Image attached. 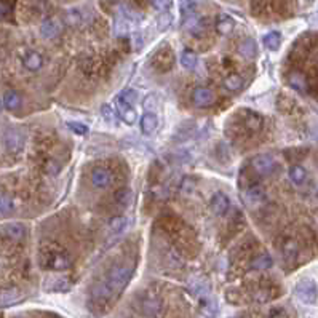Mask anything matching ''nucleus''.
<instances>
[{
    "instance_id": "nucleus-12",
    "label": "nucleus",
    "mask_w": 318,
    "mask_h": 318,
    "mask_svg": "<svg viewBox=\"0 0 318 318\" xmlns=\"http://www.w3.org/2000/svg\"><path fill=\"white\" fill-rule=\"evenodd\" d=\"M117 107H118V112L123 118V122L128 123V125H133V123H136V110H135V106H130V104H125L123 101L117 99Z\"/></svg>"
},
{
    "instance_id": "nucleus-32",
    "label": "nucleus",
    "mask_w": 318,
    "mask_h": 318,
    "mask_svg": "<svg viewBox=\"0 0 318 318\" xmlns=\"http://www.w3.org/2000/svg\"><path fill=\"white\" fill-rule=\"evenodd\" d=\"M150 4L158 12H168L173 5V0H150Z\"/></svg>"
},
{
    "instance_id": "nucleus-27",
    "label": "nucleus",
    "mask_w": 318,
    "mask_h": 318,
    "mask_svg": "<svg viewBox=\"0 0 318 318\" xmlns=\"http://www.w3.org/2000/svg\"><path fill=\"white\" fill-rule=\"evenodd\" d=\"M142 107H144V110L153 114V112L158 109V98L155 95H147L144 101H142Z\"/></svg>"
},
{
    "instance_id": "nucleus-19",
    "label": "nucleus",
    "mask_w": 318,
    "mask_h": 318,
    "mask_svg": "<svg viewBox=\"0 0 318 318\" xmlns=\"http://www.w3.org/2000/svg\"><path fill=\"white\" fill-rule=\"evenodd\" d=\"M288 176L291 179L293 184H296V186H301V184H304L305 178H307V173L302 167L299 165H293L290 170H288Z\"/></svg>"
},
{
    "instance_id": "nucleus-33",
    "label": "nucleus",
    "mask_w": 318,
    "mask_h": 318,
    "mask_svg": "<svg viewBox=\"0 0 318 318\" xmlns=\"http://www.w3.org/2000/svg\"><path fill=\"white\" fill-rule=\"evenodd\" d=\"M13 210V200L10 198L7 193H0V211H12Z\"/></svg>"
},
{
    "instance_id": "nucleus-9",
    "label": "nucleus",
    "mask_w": 318,
    "mask_h": 318,
    "mask_svg": "<svg viewBox=\"0 0 318 318\" xmlns=\"http://www.w3.org/2000/svg\"><path fill=\"white\" fill-rule=\"evenodd\" d=\"M61 30V24L58 19H45V21L42 23V26H40V35H42L44 38H55Z\"/></svg>"
},
{
    "instance_id": "nucleus-38",
    "label": "nucleus",
    "mask_w": 318,
    "mask_h": 318,
    "mask_svg": "<svg viewBox=\"0 0 318 318\" xmlns=\"http://www.w3.org/2000/svg\"><path fill=\"white\" fill-rule=\"evenodd\" d=\"M8 13H10V8H8L5 4H2V2H0V19L7 18V16H8Z\"/></svg>"
},
{
    "instance_id": "nucleus-10",
    "label": "nucleus",
    "mask_w": 318,
    "mask_h": 318,
    "mask_svg": "<svg viewBox=\"0 0 318 318\" xmlns=\"http://www.w3.org/2000/svg\"><path fill=\"white\" fill-rule=\"evenodd\" d=\"M48 267L51 270H66L70 267V259L66 253H55L53 258L48 261Z\"/></svg>"
},
{
    "instance_id": "nucleus-29",
    "label": "nucleus",
    "mask_w": 318,
    "mask_h": 318,
    "mask_svg": "<svg viewBox=\"0 0 318 318\" xmlns=\"http://www.w3.org/2000/svg\"><path fill=\"white\" fill-rule=\"evenodd\" d=\"M18 299H19V291H16V290H8V291L0 294V302L2 304H12Z\"/></svg>"
},
{
    "instance_id": "nucleus-6",
    "label": "nucleus",
    "mask_w": 318,
    "mask_h": 318,
    "mask_svg": "<svg viewBox=\"0 0 318 318\" xmlns=\"http://www.w3.org/2000/svg\"><path fill=\"white\" fill-rule=\"evenodd\" d=\"M5 146L8 150L18 152L24 146V136L19 130H8L5 135Z\"/></svg>"
},
{
    "instance_id": "nucleus-11",
    "label": "nucleus",
    "mask_w": 318,
    "mask_h": 318,
    "mask_svg": "<svg viewBox=\"0 0 318 318\" xmlns=\"http://www.w3.org/2000/svg\"><path fill=\"white\" fill-rule=\"evenodd\" d=\"M157 127H158V118L155 114L146 112V114L141 117V131L144 133V135H152V133L157 130Z\"/></svg>"
},
{
    "instance_id": "nucleus-34",
    "label": "nucleus",
    "mask_w": 318,
    "mask_h": 318,
    "mask_svg": "<svg viewBox=\"0 0 318 318\" xmlns=\"http://www.w3.org/2000/svg\"><path fill=\"white\" fill-rule=\"evenodd\" d=\"M261 123H262V120L258 114H253L251 112V114H248V117H246V125H248L251 130H259Z\"/></svg>"
},
{
    "instance_id": "nucleus-14",
    "label": "nucleus",
    "mask_w": 318,
    "mask_h": 318,
    "mask_svg": "<svg viewBox=\"0 0 318 318\" xmlns=\"http://www.w3.org/2000/svg\"><path fill=\"white\" fill-rule=\"evenodd\" d=\"M2 104H4V107L8 109V110H16V109H19V106H21V96H19L18 91H15V90H8L7 93L4 95Z\"/></svg>"
},
{
    "instance_id": "nucleus-31",
    "label": "nucleus",
    "mask_w": 318,
    "mask_h": 318,
    "mask_svg": "<svg viewBox=\"0 0 318 318\" xmlns=\"http://www.w3.org/2000/svg\"><path fill=\"white\" fill-rule=\"evenodd\" d=\"M171 15L168 12H162V15L158 16V21H157V26L160 30H167L170 26H171Z\"/></svg>"
},
{
    "instance_id": "nucleus-7",
    "label": "nucleus",
    "mask_w": 318,
    "mask_h": 318,
    "mask_svg": "<svg viewBox=\"0 0 318 318\" xmlns=\"http://www.w3.org/2000/svg\"><path fill=\"white\" fill-rule=\"evenodd\" d=\"M265 198V192L261 186H251L243 192V200L246 205L254 207V205H259Z\"/></svg>"
},
{
    "instance_id": "nucleus-22",
    "label": "nucleus",
    "mask_w": 318,
    "mask_h": 318,
    "mask_svg": "<svg viewBox=\"0 0 318 318\" xmlns=\"http://www.w3.org/2000/svg\"><path fill=\"white\" fill-rule=\"evenodd\" d=\"M181 64L184 69H193L197 66V55L190 50H184L181 53Z\"/></svg>"
},
{
    "instance_id": "nucleus-41",
    "label": "nucleus",
    "mask_w": 318,
    "mask_h": 318,
    "mask_svg": "<svg viewBox=\"0 0 318 318\" xmlns=\"http://www.w3.org/2000/svg\"><path fill=\"white\" fill-rule=\"evenodd\" d=\"M316 197H318V192H316Z\"/></svg>"
},
{
    "instance_id": "nucleus-15",
    "label": "nucleus",
    "mask_w": 318,
    "mask_h": 318,
    "mask_svg": "<svg viewBox=\"0 0 318 318\" xmlns=\"http://www.w3.org/2000/svg\"><path fill=\"white\" fill-rule=\"evenodd\" d=\"M23 64L27 70H38L44 64V58L35 51H29V53L23 58Z\"/></svg>"
},
{
    "instance_id": "nucleus-5",
    "label": "nucleus",
    "mask_w": 318,
    "mask_h": 318,
    "mask_svg": "<svg viewBox=\"0 0 318 318\" xmlns=\"http://www.w3.org/2000/svg\"><path fill=\"white\" fill-rule=\"evenodd\" d=\"M192 101L197 107H208L214 102V93L208 88H195L192 93Z\"/></svg>"
},
{
    "instance_id": "nucleus-18",
    "label": "nucleus",
    "mask_w": 318,
    "mask_h": 318,
    "mask_svg": "<svg viewBox=\"0 0 318 318\" xmlns=\"http://www.w3.org/2000/svg\"><path fill=\"white\" fill-rule=\"evenodd\" d=\"M5 233L12 240H21V238L26 237V227H24L23 224L13 222V224H8L7 227H5Z\"/></svg>"
},
{
    "instance_id": "nucleus-26",
    "label": "nucleus",
    "mask_w": 318,
    "mask_h": 318,
    "mask_svg": "<svg viewBox=\"0 0 318 318\" xmlns=\"http://www.w3.org/2000/svg\"><path fill=\"white\" fill-rule=\"evenodd\" d=\"M120 101H123L125 104H130V106H135L136 104V101H138V93L135 90H125V91H122V93L118 95Z\"/></svg>"
},
{
    "instance_id": "nucleus-13",
    "label": "nucleus",
    "mask_w": 318,
    "mask_h": 318,
    "mask_svg": "<svg viewBox=\"0 0 318 318\" xmlns=\"http://www.w3.org/2000/svg\"><path fill=\"white\" fill-rule=\"evenodd\" d=\"M235 27V21H233V18L229 16V15H219L218 16V21H216V30L221 34V35H227L230 34L232 30Z\"/></svg>"
},
{
    "instance_id": "nucleus-1",
    "label": "nucleus",
    "mask_w": 318,
    "mask_h": 318,
    "mask_svg": "<svg viewBox=\"0 0 318 318\" xmlns=\"http://www.w3.org/2000/svg\"><path fill=\"white\" fill-rule=\"evenodd\" d=\"M133 265H115L112 267L107 279L99 283L95 291H93V297L98 301H109L114 296H117L125 286L128 285V282L133 276Z\"/></svg>"
},
{
    "instance_id": "nucleus-20",
    "label": "nucleus",
    "mask_w": 318,
    "mask_h": 318,
    "mask_svg": "<svg viewBox=\"0 0 318 318\" xmlns=\"http://www.w3.org/2000/svg\"><path fill=\"white\" fill-rule=\"evenodd\" d=\"M272 258L269 254H259L258 258H254L253 262H251V267L256 269V270H265V269H270L272 267Z\"/></svg>"
},
{
    "instance_id": "nucleus-40",
    "label": "nucleus",
    "mask_w": 318,
    "mask_h": 318,
    "mask_svg": "<svg viewBox=\"0 0 318 318\" xmlns=\"http://www.w3.org/2000/svg\"><path fill=\"white\" fill-rule=\"evenodd\" d=\"M307 2H312V0H307Z\"/></svg>"
},
{
    "instance_id": "nucleus-36",
    "label": "nucleus",
    "mask_w": 318,
    "mask_h": 318,
    "mask_svg": "<svg viewBox=\"0 0 318 318\" xmlns=\"http://www.w3.org/2000/svg\"><path fill=\"white\" fill-rule=\"evenodd\" d=\"M67 21L70 24H78L82 21V15L78 10H70V12L67 13Z\"/></svg>"
},
{
    "instance_id": "nucleus-2",
    "label": "nucleus",
    "mask_w": 318,
    "mask_h": 318,
    "mask_svg": "<svg viewBox=\"0 0 318 318\" xmlns=\"http://www.w3.org/2000/svg\"><path fill=\"white\" fill-rule=\"evenodd\" d=\"M294 294L296 297L304 304H315L318 299V288L316 283L310 279H304L301 282H297L294 286Z\"/></svg>"
},
{
    "instance_id": "nucleus-25",
    "label": "nucleus",
    "mask_w": 318,
    "mask_h": 318,
    "mask_svg": "<svg viewBox=\"0 0 318 318\" xmlns=\"http://www.w3.org/2000/svg\"><path fill=\"white\" fill-rule=\"evenodd\" d=\"M48 291H55V293H64L69 290V282L66 279H55V280H51V285L48 283Z\"/></svg>"
},
{
    "instance_id": "nucleus-35",
    "label": "nucleus",
    "mask_w": 318,
    "mask_h": 318,
    "mask_svg": "<svg viewBox=\"0 0 318 318\" xmlns=\"http://www.w3.org/2000/svg\"><path fill=\"white\" fill-rule=\"evenodd\" d=\"M117 202H118V205H122V207H127V205L130 203V200H131V192L128 190V189H122L118 193H117Z\"/></svg>"
},
{
    "instance_id": "nucleus-23",
    "label": "nucleus",
    "mask_w": 318,
    "mask_h": 318,
    "mask_svg": "<svg viewBox=\"0 0 318 318\" xmlns=\"http://www.w3.org/2000/svg\"><path fill=\"white\" fill-rule=\"evenodd\" d=\"M114 30L117 35H127L130 32V19H127L125 16H118L115 19V24H114Z\"/></svg>"
},
{
    "instance_id": "nucleus-30",
    "label": "nucleus",
    "mask_w": 318,
    "mask_h": 318,
    "mask_svg": "<svg viewBox=\"0 0 318 318\" xmlns=\"http://www.w3.org/2000/svg\"><path fill=\"white\" fill-rule=\"evenodd\" d=\"M67 127H69V130H72L75 135H80V136L88 133V127L85 123H80V122H67Z\"/></svg>"
},
{
    "instance_id": "nucleus-16",
    "label": "nucleus",
    "mask_w": 318,
    "mask_h": 318,
    "mask_svg": "<svg viewBox=\"0 0 318 318\" xmlns=\"http://www.w3.org/2000/svg\"><path fill=\"white\" fill-rule=\"evenodd\" d=\"M262 44H264V47L267 48V50L276 51V50L280 48V44H282V34L276 32V30H272V32L265 34L262 37Z\"/></svg>"
},
{
    "instance_id": "nucleus-8",
    "label": "nucleus",
    "mask_w": 318,
    "mask_h": 318,
    "mask_svg": "<svg viewBox=\"0 0 318 318\" xmlns=\"http://www.w3.org/2000/svg\"><path fill=\"white\" fill-rule=\"evenodd\" d=\"M112 182V174L106 168H96L91 173V184L98 189H104Z\"/></svg>"
},
{
    "instance_id": "nucleus-28",
    "label": "nucleus",
    "mask_w": 318,
    "mask_h": 318,
    "mask_svg": "<svg viewBox=\"0 0 318 318\" xmlns=\"http://www.w3.org/2000/svg\"><path fill=\"white\" fill-rule=\"evenodd\" d=\"M101 115L104 117V120H106V122H109V123H114V125H115V123L118 122V117H117V114H115V110L112 109L109 104H104V106L101 107Z\"/></svg>"
},
{
    "instance_id": "nucleus-4",
    "label": "nucleus",
    "mask_w": 318,
    "mask_h": 318,
    "mask_svg": "<svg viewBox=\"0 0 318 318\" xmlns=\"http://www.w3.org/2000/svg\"><path fill=\"white\" fill-rule=\"evenodd\" d=\"M210 207H211V211L216 214V216H222V214H225V213L229 211V208H230V200H229L227 195H225V193L216 192L211 197Z\"/></svg>"
},
{
    "instance_id": "nucleus-24",
    "label": "nucleus",
    "mask_w": 318,
    "mask_h": 318,
    "mask_svg": "<svg viewBox=\"0 0 318 318\" xmlns=\"http://www.w3.org/2000/svg\"><path fill=\"white\" fill-rule=\"evenodd\" d=\"M224 87L227 88L229 91H238L243 87V78L237 74L229 75L227 78L224 80Z\"/></svg>"
},
{
    "instance_id": "nucleus-3",
    "label": "nucleus",
    "mask_w": 318,
    "mask_h": 318,
    "mask_svg": "<svg viewBox=\"0 0 318 318\" xmlns=\"http://www.w3.org/2000/svg\"><path fill=\"white\" fill-rule=\"evenodd\" d=\"M251 165L258 174L269 176V174H272L275 170V160H273V157L269 155V153H259V155L253 157Z\"/></svg>"
},
{
    "instance_id": "nucleus-37",
    "label": "nucleus",
    "mask_w": 318,
    "mask_h": 318,
    "mask_svg": "<svg viewBox=\"0 0 318 318\" xmlns=\"http://www.w3.org/2000/svg\"><path fill=\"white\" fill-rule=\"evenodd\" d=\"M290 82L293 84V87H296L297 90H304L305 87V82H304V78L301 77V75H297V74H293L291 77H290Z\"/></svg>"
},
{
    "instance_id": "nucleus-21",
    "label": "nucleus",
    "mask_w": 318,
    "mask_h": 318,
    "mask_svg": "<svg viewBox=\"0 0 318 318\" xmlns=\"http://www.w3.org/2000/svg\"><path fill=\"white\" fill-rule=\"evenodd\" d=\"M127 224H128V221H127L125 216H115V218H112L109 221V230H110V233L118 235L120 232L125 230Z\"/></svg>"
},
{
    "instance_id": "nucleus-17",
    "label": "nucleus",
    "mask_w": 318,
    "mask_h": 318,
    "mask_svg": "<svg viewBox=\"0 0 318 318\" xmlns=\"http://www.w3.org/2000/svg\"><path fill=\"white\" fill-rule=\"evenodd\" d=\"M240 55L246 59H253L258 55V45H256L254 38H246L240 45Z\"/></svg>"
},
{
    "instance_id": "nucleus-39",
    "label": "nucleus",
    "mask_w": 318,
    "mask_h": 318,
    "mask_svg": "<svg viewBox=\"0 0 318 318\" xmlns=\"http://www.w3.org/2000/svg\"><path fill=\"white\" fill-rule=\"evenodd\" d=\"M2 107H4V104H2V101H0V112H2Z\"/></svg>"
}]
</instances>
